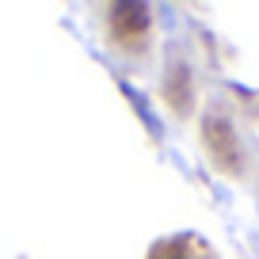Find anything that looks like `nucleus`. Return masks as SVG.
Returning a JSON list of instances; mask_svg holds the SVG:
<instances>
[{
	"instance_id": "nucleus-1",
	"label": "nucleus",
	"mask_w": 259,
	"mask_h": 259,
	"mask_svg": "<svg viewBox=\"0 0 259 259\" xmlns=\"http://www.w3.org/2000/svg\"><path fill=\"white\" fill-rule=\"evenodd\" d=\"M145 259H213V251L206 248V240H198L194 233H176V236L156 240Z\"/></svg>"
}]
</instances>
